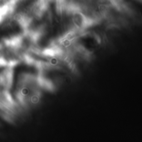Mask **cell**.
<instances>
[{
    "label": "cell",
    "instance_id": "cell-1",
    "mask_svg": "<svg viewBox=\"0 0 142 142\" xmlns=\"http://www.w3.org/2000/svg\"><path fill=\"white\" fill-rule=\"evenodd\" d=\"M6 77H7V76H3V78H6ZM5 80H7V79H3V82H4Z\"/></svg>",
    "mask_w": 142,
    "mask_h": 142
}]
</instances>
